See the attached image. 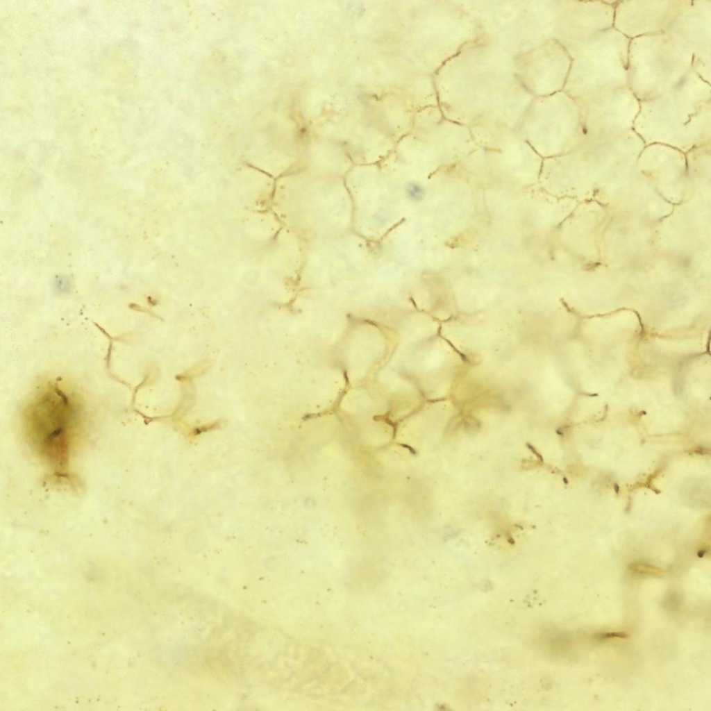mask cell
I'll return each mask as SVG.
<instances>
[{
  "instance_id": "6da1fadb",
  "label": "cell",
  "mask_w": 711,
  "mask_h": 711,
  "mask_svg": "<svg viewBox=\"0 0 711 711\" xmlns=\"http://www.w3.org/2000/svg\"><path fill=\"white\" fill-rule=\"evenodd\" d=\"M83 422L80 396L54 378L35 390L22 415V432L28 447L53 475L63 478L70 476L71 460Z\"/></svg>"
},
{
  "instance_id": "7a4b0ae2",
  "label": "cell",
  "mask_w": 711,
  "mask_h": 711,
  "mask_svg": "<svg viewBox=\"0 0 711 711\" xmlns=\"http://www.w3.org/2000/svg\"><path fill=\"white\" fill-rule=\"evenodd\" d=\"M633 130L639 137L654 134L700 135L710 137V85L692 69L673 88L639 101Z\"/></svg>"
},
{
  "instance_id": "3957f363",
  "label": "cell",
  "mask_w": 711,
  "mask_h": 711,
  "mask_svg": "<svg viewBox=\"0 0 711 711\" xmlns=\"http://www.w3.org/2000/svg\"><path fill=\"white\" fill-rule=\"evenodd\" d=\"M691 69L692 56L665 31L630 40L628 85L639 101L669 91Z\"/></svg>"
},
{
  "instance_id": "277c9868",
  "label": "cell",
  "mask_w": 711,
  "mask_h": 711,
  "mask_svg": "<svg viewBox=\"0 0 711 711\" xmlns=\"http://www.w3.org/2000/svg\"><path fill=\"white\" fill-rule=\"evenodd\" d=\"M630 39L613 27L571 49V97L580 100L598 92L628 85Z\"/></svg>"
},
{
  "instance_id": "5b68a950",
  "label": "cell",
  "mask_w": 711,
  "mask_h": 711,
  "mask_svg": "<svg viewBox=\"0 0 711 711\" xmlns=\"http://www.w3.org/2000/svg\"><path fill=\"white\" fill-rule=\"evenodd\" d=\"M580 110L581 140L614 139L633 129L639 101L628 86L604 90L576 101Z\"/></svg>"
},
{
  "instance_id": "8992f818",
  "label": "cell",
  "mask_w": 711,
  "mask_h": 711,
  "mask_svg": "<svg viewBox=\"0 0 711 711\" xmlns=\"http://www.w3.org/2000/svg\"><path fill=\"white\" fill-rule=\"evenodd\" d=\"M711 1H688L665 31L692 58V69L710 83Z\"/></svg>"
},
{
  "instance_id": "52a82bcc",
  "label": "cell",
  "mask_w": 711,
  "mask_h": 711,
  "mask_svg": "<svg viewBox=\"0 0 711 711\" xmlns=\"http://www.w3.org/2000/svg\"><path fill=\"white\" fill-rule=\"evenodd\" d=\"M688 1H617L613 28L631 40L666 31Z\"/></svg>"
},
{
  "instance_id": "ba28073f",
  "label": "cell",
  "mask_w": 711,
  "mask_h": 711,
  "mask_svg": "<svg viewBox=\"0 0 711 711\" xmlns=\"http://www.w3.org/2000/svg\"><path fill=\"white\" fill-rule=\"evenodd\" d=\"M408 196L414 201H420L424 196V188L418 183H410L405 188Z\"/></svg>"
},
{
  "instance_id": "9c48e42d",
  "label": "cell",
  "mask_w": 711,
  "mask_h": 711,
  "mask_svg": "<svg viewBox=\"0 0 711 711\" xmlns=\"http://www.w3.org/2000/svg\"><path fill=\"white\" fill-rule=\"evenodd\" d=\"M630 567L633 571L639 574L653 576H658L660 574V571L658 569L646 564H633Z\"/></svg>"
},
{
  "instance_id": "30bf717a",
  "label": "cell",
  "mask_w": 711,
  "mask_h": 711,
  "mask_svg": "<svg viewBox=\"0 0 711 711\" xmlns=\"http://www.w3.org/2000/svg\"><path fill=\"white\" fill-rule=\"evenodd\" d=\"M627 637V634L624 632H612L601 633V635H599L597 637L599 639H605L610 638H626Z\"/></svg>"
}]
</instances>
